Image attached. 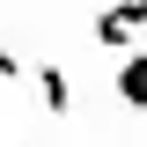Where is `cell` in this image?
<instances>
[{
  "instance_id": "cell-1",
  "label": "cell",
  "mask_w": 147,
  "mask_h": 147,
  "mask_svg": "<svg viewBox=\"0 0 147 147\" xmlns=\"http://www.w3.org/2000/svg\"><path fill=\"white\" fill-rule=\"evenodd\" d=\"M132 30H147V7H110V15H96V44L118 52V59H125V37Z\"/></svg>"
},
{
  "instance_id": "cell-4",
  "label": "cell",
  "mask_w": 147,
  "mask_h": 147,
  "mask_svg": "<svg viewBox=\"0 0 147 147\" xmlns=\"http://www.w3.org/2000/svg\"><path fill=\"white\" fill-rule=\"evenodd\" d=\"M7 81H22V59L7 52V44H0V88H7Z\"/></svg>"
},
{
  "instance_id": "cell-3",
  "label": "cell",
  "mask_w": 147,
  "mask_h": 147,
  "mask_svg": "<svg viewBox=\"0 0 147 147\" xmlns=\"http://www.w3.org/2000/svg\"><path fill=\"white\" fill-rule=\"evenodd\" d=\"M118 103H125V110H147V44L118 59Z\"/></svg>"
},
{
  "instance_id": "cell-2",
  "label": "cell",
  "mask_w": 147,
  "mask_h": 147,
  "mask_svg": "<svg viewBox=\"0 0 147 147\" xmlns=\"http://www.w3.org/2000/svg\"><path fill=\"white\" fill-rule=\"evenodd\" d=\"M30 81H37V96H44V110H52V118H66V110H74V81L59 74V59L30 66Z\"/></svg>"
}]
</instances>
